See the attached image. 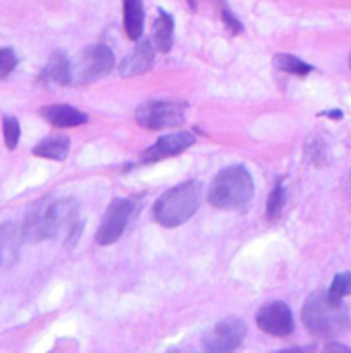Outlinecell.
I'll list each match as a JSON object with an SVG mask.
<instances>
[{
  "mask_svg": "<svg viewBox=\"0 0 351 353\" xmlns=\"http://www.w3.org/2000/svg\"><path fill=\"white\" fill-rule=\"evenodd\" d=\"M302 321L308 333L331 339L341 335L350 327V312L343 300L333 298L331 292H317L306 300Z\"/></svg>",
  "mask_w": 351,
  "mask_h": 353,
  "instance_id": "obj_1",
  "label": "cell"
},
{
  "mask_svg": "<svg viewBox=\"0 0 351 353\" xmlns=\"http://www.w3.org/2000/svg\"><path fill=\"white\" fill-rule=\"evenodd\" d=\"M203 186L197 180L182 182L163 192L153 205V219L163 228H178L186 223L199 209Z\"/></svg>",
  "mask_w": 351,
  "mask_h": 353,
  "instance_id": "obj_2",
  "label": "cell"
},
{
  "mask_svg": "<svg viewBox=\"0 0 351 353\" xmlns=\"http://www.w3.org/2000/svg\"><path fill=\"white\" fill-rule=\"evenodd\" d=\"M254 194V180L244 165L221 170L209 190V203L223 211H236L248 205Z\"/></svg>",
  "mask_w": 351,
  "mask_h": 353,
  "instance_id": "obj_3",
  "label": "cell"
},
{
  "mask_svg": "<svg viewBox=\"0 0 351 353\" xmlns=\"http://www.w3.org/2000/svg\"><path fill=\"white\" fill-rule=\"evenodd\" d=\"M186 105L176 103V101H147L143 103L134 118L139 126L149 128V130H161L170 126H178L184 122Z\"/></svg>",
  "mask_w": 351,
  "mask_h": 353,
  "instance_id": "obj_4",
  "label": "cell"
},
{
  "mask_svg": "<svg viewBox=\"0 0 351 353\" xmlns=\"http://www.w3.org/2000/svg\"><path fill=\"white\" fill-rule=\"evenodd\" d=\"M114 64H116L114 52L108 46H103V43L89 46L81 54V60L77 62V68L72 70V81L79 85L97 81L99 77L108 74L114 68Z\"/></svg>",
  "mask_w": 351,
  "mask_h": 353,
  "instance_id": "obj_5",
  "label": "cell"
},
{
  "mask_svg": "<svg viewBox=\"0 0 351 353\" xmlns=\"http://www.w3.org/2000/svg\"><path fill=\"white\" fill-rule=\"evenodd\" d=\"M50 228L52 238L64 236V244L72 248L79 242L81 234V219H79V207L72 199L56 201L50 207Z\"/></svg>",
  "mask_w": 351,
  "mask_h": 353,
  "instance_id": "obj_6",
  "label": "cell"
},
{
  "mask_svg": "<svg viewBox=\"0 0 351 353\" xmlns=\"http://www.w3.org/2000/svg\"><path fill=\"white\" fill-rule=\"evenodd\" d=\"M134 213V201L130 199H116L112 201V205L108 207L101 223H99V230L95 234V240L97 244L101 246H110L114 244L126 230V223L128 219L132 217Z\"/></svg>",
  "mask_w": 351,
  "mask_h": 353,
  "instance_id": "obj_7",
  "label": "cell"
},
{
  "mask_svg": "<svg viewBox=\"0 0 351 353\" xmlns=\"http://www.w3.org/2000/svg\"><path fill=\"white\" fill-rule=\"evenodd\" d=\"M246 337V325L242 319H223L205 337L203 345L209 352H232L240 347Z\"/></svg>",
  "mask_w": 351,
  "mask_h": 353,
  "instance_id": "obj_8",
  "label": "cell"
},
{
  "mask_svg": "<svg viewBox=\"0 0 351 353\" xmlns=\"http://www.w3.org/2000/svg\"><path fill=\"white\" fill-rule=\"evenodd\" d=\"M257 325L261 331L273 335V337H288L294 333V314L288 304L283 302H271L263 306L257 314Z\"/></svg>",
  "mask_w": 351,
  "mask_h": 353,
  "instance_id": "obj_9",
  "label": "cell"
},
{
  "mask_svg": "<svg viewBox=\"0 0 351 353\" xmlns=\"http://www.w3.org/2000/svg\"><path fill=\"white\" fill-rule=\"evenodd\" d=\"M192 145H194V137L190 132H172V134L159 137L153 147L143 151L141 161H145V163L151 161L153 163V161H159V159H166V157H174V155L186 151Z\"/></svg>",
  "mask_w": 351,
  "mask_h": 353,
  "instance_id": "obj_10",
  "label": "cell"
},
{
  "mask_svg": "<svg viewBox=\"0 0 351 353\" xmlns=\"http://www.w3.org/2000/svg\"><path fill=\"white\" fill-rule=\"evenodd\" d=\"M50 201H39L33 205V209L29 211L25 223H23V234H25V242H41L52 238V228H50Z\"/></svg>",
  "mask_w": 351,
  "mask_h": 353,
  "instance_id": "obj_11",
  "label": "cell"
},
{
  "mask_svg": "<svg viewBox=\"0 0 351 353\" xmlns=\"http://www.w3.org/2000/svg\"><path fill=\"white\" fill-rule=\"evenodd\" d=\"M25 242L23 228L17 223L0 225V269H8L19 259V250Z\"/></svg>",
  "mask_w": 351,
  "mask_h": 353,
  "instance_id": "obj_12",
  "label": "cell"
},
{
  "mask_svg": "<svg viewBox=\"0 0 351 353\" xmlns=\"http://www.w3.org/2000/svg\"><path fill=\"white\" fill-rule=\"evenodd\" d=\"M153 54H155L153 41H147V39L139 41V43L134 46V50L122 60V64H120V74H122V77H137V74L147 72V70L153 66V58H155Z\"/></svg>",
  "mask_w": 351,
  "mask_h": 353,
  "instance_id": "obj_13",
  "label": "cell"
},
{
  "mask_svg": "<svg viewBox=\"0 0 351 353\" xmlns=\"http://www.w3.org/2000/svg\"><path fill=\"white\" fill-rule=\"evenodd\" d=\"M41 116L54 124V126H60V128H70V126H81L87 122V114H83L81 110L72 108V105H66V103H52V105H46L41 110Z\"/></svg>",
  "mask_w": 351,
  "mask_h": 353,
  "instance_id": "obj_14",
  "label": "cell"
},
{
  "mask_svg": "<svg viewBox=\"0 0 351 353\" xmlns=\"http://www.w3.org/2000/svg\"><path fill=\"white\" fill-rule=\"evenodd\" d=\"M41 79L46 83H56V85H68L72 81V66L66 58V54L62 52H56L50 56L43 72H41Z\"/></svg>",
  "mask_w": 351,
  "mask_h": 353,
  "instance_id": "obj_15",
  "label": "cell"
},
{
  "mask_svg": "<svg viewBox=\"0 0 351 353\" xmlns=\"http://www.w3.org/2000/svg\"><path fill=\"white\" fill-rule=\"evenodd\" d=\"M153 46L159 52H170L174 46V17L166 10H159L153 27Z\"/></svg>",
  "mask_w": 351,
  "mask_h": 353,
  "instance_id": "obj_16",
  "label": "cell"
},
{
  "mask_svg": "<svg viewBox=\"0 0 351 353\" xmlns=\"http://www.w3.org/2000/svg\"><path fill=\"white\" fill-rule=\"evenodd\" d=\"M122 2H124V31L130 39H139L145 21L143 0H122Z\"/></svg>",
  "mask_w": 351,
  "mask_h": 353,
  "instance_id": "obj_17",
  "label": "cell"
},
{
  "mask_svg": "<svg viewBox=\"0 0 351 353\" xmlns=\"http://www.w3.org/2000/svg\"><path fill=\"white\" fill-rule=\"evenodd\" d=\"M68 149H70V143H68L66 137H48V139H43L41 143H37L33 147V155L62 161V159H66Z\"/></svg>",
  "mask_w": 351,
  "mask_h": 353,
  "instance_id": "obj_18",
  "label": "cell"
},
{
  "mask_svg": "<svg viewBox=\"0 0 351 353\" xmlns=\"http://www.w3.org/2000/svg\"><path fill=\"white\" fill-rule=\"evenodd\" d=\"M275 66L279 68V70H283V72H288V74H300V77H306V74H310L314 68H312V64H308V62H304V60H300L298 56H294V54H277L275 56Z\"/></svg>",
  "mask_w": 351,
  "mask_h": 353,
  "instance_id": "obj_19",
  "label": "cell"
},
{
  "mask_svg": "<svg viewBox=\"0 0 351 353\" xmlns=\"http://www.w3.org/2000/svg\"><path fill=\"white\" fill-rule=\"evenodd\" d=\"M2 132H4V145L8 149H14L19 145V137H21V126H19L17 118L4 116V120H2Z\"/></svg>",
  "mask_w": 351,
  "mask_h": 353,
  "instance_id": "obj_20",
  "label": "cell"
},
{
  "mask_svg": "<svg viewBox=\"0 0 351 353\" xmlns=\"http://www.w3.org/2000/svg\"><path fill=\"white\" fill-rule=\"evenodd\" d=\"M283 201H285V190H283V184L279 182L275 186V190L271 192L269 203H267V217L269 219H277L279 217V213L283 211Z\"/></svg>",
  "mask_w": 351,
  "mask_h": 353,
  "instance_id": "obj_21",
  "label": "cell"
},
{
  "mask_svg": "<svg viewBox=\"0 0 351 353\" xmlns=\"http://www.w3.org/2000/svg\"><path fill=\"white\" fill-rule=\"evenodd\" d=\"M329 292L333 298H339V300H343L345 296H351V273H339L333 279Z\"/></svg>",
  "mask_w": 351,
  "mask_h": 353,
  "instance_id": "obj_22",
  "label": "cell"
},
{
  "mask_svg": "<svg viewBox=\"0 0 351 353\" xmlns=\"http://www.w3.org/2000/svg\"><path fill=\"white\" fill-rule=\"evenodd\" d=\"M17 66V54L10 48H2L0 50V79L8 77Z\"/></svg>",
  "mask_w": 351,
  "mask_h": 353,
  "instance_id": "obj_23",
  "label": "cell"
},
{
  "mask_svg": "<svg viewBox=\"0 0 351 353\" xmlns=\"http://www.w3.org/2000/svg\"><path fill=\"white\" fill-rule=\"evenodd\" d=\"M221 14H223V21H225V25L234 31V33H240L242 31V25H240V21L228 10V6L225 4H221Z\"/></svg>",
  "mask_w": 351,
  "mask_h": 353,
  "instance_id": "obj_24",
  "label": "cell"
},
{
  "mask_svg": "<svg viewBox=\"0 0 351 353\" xmlns=\"http://www.w3.org/2000/svg\"><path fill=\"white\" fill-rule=\"evenodd\" d=\"M188 4H190V8H197V0H188Z\"/></svg>",
  "mask_w": 351,
  "mask_h": 353,
  "instance_id": "obj_25",
  "label": "cell"
},
{
  "mask_svg": "<svg viewBox=\"0 0 351 353\" xmlns=\"http://www.w3.org/2000/svg\"><path fill=\"white\" fill-rule=\"evenodd\" d=\"M350 66H351V58H350Z\"/></svg>",
  "mask_w": 351,
  "mask_h": 353,
  "instance_id": "obj_26",
  "label": "cell"
}]
</instances>
